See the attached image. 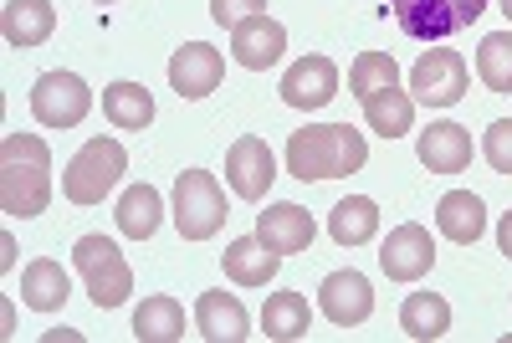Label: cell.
I'll return each instance as SVG.
<instances>
[{"label": "cell", "instance_id": "obj_1", "mask_svg": "<svg viewBox=\"0 0 512 343\" xmlns=\"http://www.w3.org/2000/svg\"><path fill=\"white\" fill-rule=\"evenodd\" d=\"M52 200V149L41 134L0 139V210L16 221L41 216Z\"/></svg>", "mask_w": 512, "mask_h": 343}, {"label": "cell", "instance_id": "obj_2", "mask_svg": "<svg viewBox=\"0 0 512 343\" xmlns=\"http://www.w3.org/2000/svg\"><path fill=\"white\" fill-rule=\"evenodd\" d=\"M369 159V144L349 123H308L287 139V169L297 180H338L359 175Z\"/></svg>", "mask_w": 512, "mask_h": 343}, {"label": "cell", "instance_id": "obj_3", "mask_svg": "<svg viewBox=\"0 0 512 343\" xmlns=\"http://www.w3.org/2000/svg\"><path fill=\"white\" fill-rule=\"evenodd\" d=\"M123 169H128V154L118 139H88L62 169V195L72 205H103V195L123 180Z\"/></svg>", "mask_w": 512, "mask_h": 343}, {"label": "cell", "instance_id": "obj_4", "mask_svg": "<svg viewBox=\"0 0 512 343\" xmlns=\"http://www.w3.org/2000/svg\"><path fill=\"white\" fill-rule=\"evenodd\" d=\"M72 262H77L82 282H88V297H93L98 308H123V303H128V292H134V272H128L118 241H108V236H82V241L72 246Z\"/></svg>", "mask_w": 512, "mask_h": 343}, {"label": "cell", "instance_id": "obj_5", "mask_svg": "<svg viewBox=\"0 0 512 343\" xmlns=\"http://www.w3.org/2000/svg\"><path fill=\"white\" fill-rule=\"evenodd\" d=\"M226 195L216 185L210 169H180L175 180V226L185 241H210L221 226H226Z\"/></svg>", "mask_w": 512, "mask_h": 343}, {"label": "cell", "instance_id": "obj_6", "mask_svg": "<svg viewBox=\"0 0 512 343\" xmlns=\"http://www.w3.org/2000/svg\"><path fill=\"white\" fill-rule=\"evenodd\" d=\"M487 6L492 0H390L400 31L415 41H446L466 26H477Z\"/></svg>", "mask_w": 512, "mask_h": 343}, {"label": "cell", "instance_id": "obj_7", "mask_svg": "<svg viewBox=\"0 0 512 343\" xmlns=\"http://www.w3.org/2000/svg\"><path fill=\"white\" fill-rule=\"evenodd\" d=\"M93 108V88L77 72H47L31 88V118L41 128H77Z\"/></svg>", "mask_w": 512, "mask_h": 343}, {"label": "cell", "instance_id": "obj_8", "mask_svg": "<svg viewBox=\"0 0 512 343\" xmlns=\"http://www.w3.org/2000/svg\"><path fill=\"white\" fill-rule=\"evenodd\" d=\"M410 98L425 108H456L466 98V62L451 47H431L415 67H410Z\"/></svg>", "mask_w": 512, "mask_h": 343}, {"label": "cell", "instance_id": "obj_9", "mask_svg": "<svg viewBox=\"0 0 512 343\" xmlns=\"http://www.w3.org/2000/svg\"><path fill=\"white\" fill-rule=\"evenodd\" d=\"M379 267H384V277H390V282H420L425 272L436 267L431 231L415 226V221L395 226L390 236H384V246H379Z\"/></svg>", "mask_w": 512, "mask_h": 343}, {"label": "cell", "instance_id": "obj_10", "mask_svg": "<svg viewBox=\"0 0 512 343\" xmlns=\"http://www.w3.org/2000/svg\"><path fill=\"white\" fill-rule=\"evenodd\" d=\"M226 77V57L216 47H205V41H190V47H180L175 57H169V88H175L180 98H210L221 88Z\"/></svg>", "mask_w": 512, "mask_h": 343}, {"label": "cell", "instance_id": "obj_11", "mask_svg": "<svg viewBox=\"0 0 512 343\" xmlns=\"http://www.w3.org/2000/svg\"><path fill=\"white\" fill-rule=\"evenodd\" d=\"M272 180H277V159H272L267 139H256V134L236 139L231 154H226V185L241 200H262L272 190Z\"/></svg>", "mask_w": 512, "mask_h": 343}, {"label": "cell", "instance_id": "obj_12", "mask_svg": "<svg viewBox=\"0 0 512 343\" xmlns=\"http://www.w3.org/2000/svg\"><path fill=\"white\" fill-rule=\"evenodd\" d=\"M287 52V31L262 11V16H246L241 26H231V57L246 67V72H267L277 67Z\"/></svg>", "mask_w": 512, "mask_h": 343}, {"label": "cell", "instance_id": "obj_13", "mask_svg": "<svg viewBox=\"0 0 512 343\" xmlns=\"http://www.w3.org/2000/svg\"><path fill=\"white\" fill-rule=\"evenodd\" d=\"M318 308H323V318L338 323V328H359V323L374 313L369 277H364V272H333V277H323Z\"/></svg>", "mask_w": 512, "mask_h": 343}, {"label": "cell", "instance_id": "obj_14", "mask_svg": "<svg viewBox=\"0 0 512 343\" xmlns=\"http://www.w3.org/2000/svg\"><path fill=\"white\" fill-rule=\"evenodd\" d=\"M333 93H338V67L328 57H303V62H292L287 77H282V103L287 108L313 113V108L333 103Z\"/></svg>", "mask_w": 512, "mask_h": 343}, {"label": "cell", "instance_id": "obj_15", "mask_svg": "<svg viewBox=\"0 0 512 343\" xmlns=\"http://www.w3.org/2000/svg\"><path fill=\"white\" fill-rule=\"evenodd\" d=\"M415 154H420V164L431 169V175H456V169L472 164V134H466L461 123L441 118V123H431V128L420 134Z\"/></svg>", "mask_w": 512, "mask_h": 343}, {"label": "cell", "instance_id": "obj_16", "mask_svg": "<svg viewBox=\"0 0 512 343\" xmlns=\"http://www.w3.org/2000/svg\"><path fill=\"white\" fill-rule=\"evenodd\" d=\"M0 31H6V47L31 52V47H41V41L57 31V6L52 0H6Z\"/></svg>", "mask_w": 512, "mask_h": 343}, {"label": "cell", "instance_id": "obj_17", "mask_svg": "<svg viewBox=\"0 0 512 343\" xmlns=\"http://www.w3.org/2000/svg\"><path fill=\"white\" fill-rule=\"evenodd\" d=\"M313 216L303 205H292V200H282V205H272V210H262L256 216V236H262L272 251H282V256H292V251H308L313 246Z\"/></svg>", "mask_w": 512, "mask_h": 343}, {"label": "cell", "instance_id": "obj_18", "mask_svg": "<svg viewBox=\"0 0 512 343\" xmlns=\"http://www.w3.org/2000/svg\"><path fill=\"white\" fill-rule=\"evenodd\" d=\"M195 328H200V338H210V343H241V338L251 333V318H246V308H241V297H231V292H200Z\"/></svg>", "mask_w": 512, "mask_h": 343}, {"label": "cell", "instance_id": "obj_19", "mask_svg": "<svg viewBox=\"0 0 512 343\" xmlns=\"http://www.w3.org/2000/svg\"><path fill=\"white\" fill-rule=\"evenodd\" d=\"M221 262H226V277L236 287H267L277 277V267H282V251H272L262 236H241V241L226 246Z\"/></svg>", "mask_w": 512, "mask_h": 343}, {"label": "cell", "instance_id": "obj_20", "mask_svg": "<svg viewBox=\"0 0 512 343\" xmlns=\"http://www.w3.org/2000/svg\"><path fill=\"white\" fill-rule=\"evenodd\" d=\"M436 226H441V236L456 241V246H477L482 231H487V205H482L472 190H451V195H441V205H436Z\"/></svg>", "mask_w": 512, "mask_h": 343}, {"label": "cell", "instance_id": "obj_21", "mask_svg": "<svg viewBox=\"0 0 512 343\" xmlns=\"http://www.w3.org/2000/svg\"><path fill=\"white\" fill-rule=\"evenodd\" d=\"M67 297H72V282H67L62 262H52V256H36V262L21 272V303H26V308L57 313Z\"/></svg>", "mask_w": 512, "mask_h": 343}, {"label": "cell", "instance_id": "obj_22", "mask_svg": "<svg viewBox=\"0 0 512 343\" xmlns=\"http://www.w3.org/2000/svg\"><path fill=\"white\" fill-rule=\"evenodd\" d=\"M328 236L338 246H369L379 236V205L369 195H349L328 210Z\"/></svg>", "mask_w": 512, "mask_h": 343}, {"label": "cell", "instance_id": "obj_23", "mask_svg": "<svg viewBox=\"0 0 512 343\" xmlns=\"http://www.w3.org/2000/svg\"><path fill=\"white\" fill-rule=\"evenodd\" d=\"M400 328L415 338V343H436L451 333V303L441 292H410L400 303Z\"/></svg>", "mask_w": 512, "mask_h": 343}, {"label": "cell", "instance_id": "obj_24", "mask_svg": "<svg viewBox=\"0 0 512 343\" xmlns=\"http://www.w3.org/2000/svg\"><path fill=\"white\" fill-rule=\"evenodd\" d=\"M364 123L374 128V134H384V139H400V134H410L415 128V98L400 88H379L374 98H364Z\"/></svg>", "mask_w": 512, "mask_h": 343}, {"label": "cell", "instance_id": "obj_25", "mask_svg": "<svg viewBox=\"0 0 512 343\" xmlns=\"http://www.w3.org/2000/svg\"><path fill=\"white\" fill-rule=\"evenodd\" d=\"M113 216H118V231L128 241H149L159 231V221H164V200H159L154 185H134V190H123Z\"/></svg>", "mask_w": 512, "mask_h": 343}, {"label": "cell", "instance_id": "obj_26", "mask_svg": "<svg viewBox=\"0 0 512 343\" xmlns=\"http://www.w3.org/2000/svg\"><path fill=\"white\" fill-rule=\"evenodd\" d=\"M134 338L139 343H180L185 338V308L175 297H144L134 313Z\"/></svg>", "mask_w": 512, "mask_h": 343}, {"label": "cell", "instance_id": "obj_27", "mask_svg": "<svg viewBox=\"0 0 512 343\" xmlns=\"http://www.w3.org/2000/svg\"><path fill=\"white\" fill-rule=\"evenodd\" d=\"M103 113H108L113 128L144 134V128L154 123V98H149V88H139V82H113V88L103 93Z\"/></svg>", "mask_w": 512, "mask_h": 343}, {"label": "cell", "instance_id": "obj_28", "mask_svg": "<svg viewBox=\"0 0 512 343\" xmlns=\"http://www.w3.org/2000/svg\"><path fill=\"white\" fill-rule=\"evenodd\" d=\"M308 323H313V313H308V297H303V292H272V297H267V308H262L267 338L292 343V338L308 333Z\"/></svg>", "mask_w": 512, "mask_h": 343}, {"label": "cell", "instance_id": "obj_29", "mask_svg": "<svg viewBox=\"0 0 512 343\" xmlns=\"http://www.w3.org/2000/svg\"><path fill=\"white\" fill-rule=\"evenodd\" d=\"M395 82H400V67H395L390 52H359L354 67H349V93H354L359 103L374 98L379 88H395Z\"/></svg>", "mask_w": 512, "mask_h": 343}, {"label": "cell", "instance_id": "obj_30", "mask_svg": "<svg viewBox=\"0 0 512 343\" xmlns=\"http://www.w3.org/2000/svg\"><path fill=\"white\" fill-rule=\"evenodd\" d=\"M477 77L492 93H512V31H492L477 47Z\"/></svg>", "mask_w": 512, "mask_h": 343}, {"label": "cell", "instance_id": "obj_31", "mask_svg": "<svg viewBox=\"0 0 512 343\" xmlns=\"http://www.w3.org/2000/svg\"><path fill=\"white\" fill-rule=\"evenodd\" d=\"M482 159L497 169V175H512V118H497L482 134Z\"/></svg>", "mask_w": 512, "mask_h": 343}, {"label": "cell", "instance_id": "obj_32", "mask_svg": "<svg viewBox=\"0 0 512 343\" xmlns=\"http://www.w3.org/2000/svg\"><path fill=\"white\" fill-rule=\"evenodd\" d=\"M262 11H267V0H210V16H216L226 31L241 26L246 16H262Z\"/></svg>", "mask_w": 512, "mask_h": 343}, {"label": "cell", "instance_id": "obj_33", "mask_svg": "<svg viewBox=\"0 0 512 343\" xmlns=\"http://www.w3.org/2000/svg\"><path fill=\"white\" fill-rule=\"evenodd\" d=\"M497 246H502V256H507V262H512V210H507V216H502V226H497Z\"/></svg>", "mask_w": 512, "mask_h": 343}, {"label": "cell", "instance_id": "obj_34", "mask_svg": "<svg viewBox=\"0 0 512 343\" xmlns=\"http://www.w3.org/2000/svg\"><path fill=\"white\" fill-rule=\"evenodd\" d=\"M0 267H6V272L16 267V241H11V236H6V241H0Z\"/></svg>", "mask_w": 512, "mask_h": 343}, {"label": "cell", "instance_id": "obj_35", "mask_svg": "<svg viewBox=\"0 0 512 343\" xmlns=\"http://www.w3.org/2000/svg\"><path fill=\"white\" fill-rule=\"evenodd\" d=\"M502 16H507V21H512V0H502Z\"/></svg>", "mask_w": 512, "mask_h": 343}, {"label": "cell", "instance_id": "obj_36", "mask_svg": "<svg viewBox=\"0 0 512 343\" xmlns=\"http://www.w3.org/2000/svg\"><path fill=\"white\" fill-rule=\"evenodd\" d=\"M93 6H113V0H93Z\"/></svg>", "mask_w": 512, "mask_h": 343}]
</instances>
